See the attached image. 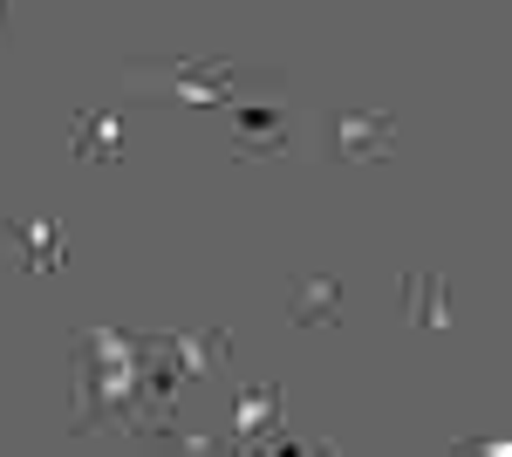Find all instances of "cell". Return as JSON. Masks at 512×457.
I'll return each mask as SVG.
<instances>
[{
    "mask_svg": "<svg viewBox=\"0 0 512 457\" xmlns=\"http://www.w3.org/2000/svg\"><path fill=\"white\" fill-rule=\"evenodd\" d=\"M328 151L342 164H376L396 151V116L383 110H335L328 116Z\"/></svg>",
    "mask_w": 512,
    "mask_h": 457,
    "instance_id": "1",
    "label": "cell"
},
{
    "mask_svg": "<svg viewBox=\"0 0 512 457\" xmlns=\"http://www.w3.org/2000/svg\"><path fill=\"white\" fill-rule=\"evenodd\" d=\"M14 246H21V267L28 273H55L69 260V239H62V226H55L41 205H21V212H14Z\"/></svg>",
    "mask_w": 512,
    "mask_h": 457,
    "instance_id": "2",
    "label": "cell"
},
{
    "mask_svg": "<svg viewBox=\"0 0 512 457\" xmlns=\"http://www.w3.org/2000/svg\"><path fill=\"white\" fill-rule=\"evenodd\" d=\"M287 321H294V328H335V321H342V280H328V273H294V280H287Z\"/></svg>",
    "mask_w": 512,
    "mask_h": 457,
    "instance_id": "3",
    "label": "cell"
},
{
    "mask_svg": "<svg viewBox=\"0 0 512 457\" xmlns=\"http://www.w3.org/2000/svg\"><path fill=\"white\" fill-rule=\"evenodd\" d=\"M69 130H76V157L82 164H117L123 157V123L110 110H76Z\"/></svg>",
    "mask_w": 512,
    "mask_h": 457,
    "instance_id": "4",
    "label": "cell"
},
{
    "mask_svg": "<svg viewBox=\"0 0 512 457\" xmlns=\"http://www.w3.org/2000/svg\"><path fill=\"white\" fill-rule=\"evenodd\" d=\"M403 321L424 328V335L451 321V301H444V280H437V273H424V267L403 273Z\"/></svg>",
    "mask_w": 512,
    "mask_h": 457,
    "instance_id": "5",
    "label": "cell"
},
{
    "mask_svg": "<svg viewBox=\"0 0 512 457\" xmlns=\"http://www.w3.org/2000/svg\"><path fill=\"white\" fill-rule=\"evenodd\" d=\"M267 151H287V123H274L267 130V116H246V130L233 137V157H267Z\"/></svg>",
    "mask_w": 512,
    "mask_h": 457,
    "instance_id": "6",
    "label": "cell"
},
{
    "mask_svg": "<svg viewBox=\"0 0 512 457\" xmlns=\"http://www.w3.org/2000/svg\"><path fill=\"white\" fill-rule=\"evenodd\" d=\"M0 267H21V246H14V212L0 219Z\"/></svg>",
    "mask_w": 512,
    "mask_h": 457,
    "instance_id": "7",
    "label": "cell"
},
{
    "mask_svg": "<svg viewBox=\"0 0 512 457\" xmlns=\"http://www.w3.org/2000/svg\"><path fill=\"white\" fill-rule=\"evenodd\" d=\"M0 41H7V7H0Z\"/></svg>",
    "mask_w": 512,
    "mask_h": 457,
    "instance_id": "8",
    "label": "cell"
}]
</instances>
